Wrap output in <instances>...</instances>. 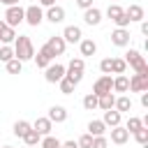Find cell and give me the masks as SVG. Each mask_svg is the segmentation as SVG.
Segmentation results:
<instances>
[{
	"label": "cell",
	"mask_w": 148,
	"mask_h": 148,
	"mask_svg": "<svg viewBox=\"0 0 148 148\" xmlns=\"http://www.w3.org/2000/svg\"><path fill=\"white\" fill-rule=\"evenodd\" d=\"M2 148H14V146H2Z\"/></svg>",
	"instance_id": "48"
},
{
	"label": "cell",
	"mask_w": 148,
	"mask_h": 148,
	"mask_svg": "<svg viewBox=\"0 0 148 148\" xmlns=\"http://www.w3.org/2000/svg\"><path fill=\"white\" fill-rule=\"evenodd\" d=\"M123 12H125V9H123V7L118 5V2H111V5L106 7V16H109L111 21H116V18H118V16L123 14Z\"/></svg>",
	"instance_id": "31"
},
{
	"label": "cell",
	"mask_w": 148,
	"mask_h": 148,
	"mask_svg": "<svg viewBox=\"0 0 148 148\" xmlns=\"http://www.w3.org/2000/svg\"><path fill=\"white\" fill-rule=\"evenodd\" d=\"M56 5V0H39V7H51Z\"/></svg>",
	"instance_id": "45"
},
{
	"label": "cell",
	"mask_w": 148,
	"mask_h": 148,
	"mask_svg": "<svg viewBox=\"0 0 148 148\" xmlns=\"http://www.w3.org/2000/svg\"><path fill=\"white\" fill-rule=\"evenodd\" d=\"M139 127H143V120L141 118H136V116H130V120H127V125H125V130L132 134V132H136Z\"/></svg>",
	"instance_id": "34"
},
{
	"label": "cell",
	"mask_w": 148,
	"mask_h": 148,
	"mask_svg": "<svg viewBox=\"0 0 148 148\" xmlns=\"http://www.w3.org/2000/svg\"><path fill=\"white\" fill-rule=\"evenodd\" d=\"M83 69H86L83 58H72V60H69V65L65 67V76H67L74 86H79V83H81V79H83Z\"/></svg>",
	"instance_id": "3"
},
{
	"label": "cell",
	"mask_w": 148,
	"mask_h": 148,
	"mask_svg": "<svg viewBox=\"0 0 148 148\" xmlns=\"http://www.w3.org/2000/svg\"><path fill=\"white\" fill-rule=\"evenodd\" d=\"M83 109H86V111H95V109H97V95H95V92H88V95L83 97Z\"/></svg>",
	"instance_id": "32"
},
{
	"label": "cell",
	"mask_w": 148,
	"mask_h": 148,
	"mask_svg": "<svg viewBox=\"0 0 148 148\" xmlns=\"http://www.w3.org/2000/svg\"><path fill=\"white\" fill-rule=\"evenodd\" d=\"M141 23V35H148V21H139Z\"/></svg>",
	"instance_id": "44"
},
{
	"label": "cell",
	"mask_w": 148,
	"mask_h": 148,
	"mask_svg": "<svg viewBox=\"0 0 148 148\" xmlns=\"http://www.w3.org/2000/svg\"><path fill=\"white\" fill-rule=\"evenodd\" d=\"M44 46H46V51H49L53 58H56V56H62L65 49H67V44H65L62 37H49V42H46Z\"/></svg>",
	"instance_id": "9"
},
{
	"label": "cell",
	"mask_w": 148,
	"mask_h": 148,
	"mask_svg": "<svg viewBox=\"0 0 148 148\" xmlns=\"http://www.w3.org/2000/svg\"><path fill=\"white\" fill-rule=\"evenodd\" d=\"M21 139H23V143H25V146H39V141H42V134H39V132H35V130L30 127V130H28V132H25Z\"/></svg>",
	"instance_id": "23"
},
{
	"label": "cell",
	"mask_w": 148,
	"mask_h": 148,
	"mask_svg": "<svg viewBox=\"0 0 148 148\" xmlns=\"http://www.w3.org/2000/svg\"><path fill=\"white\" fill-rule=\"evenodd\" d=\"M58 88H60V92H62V95H72L76 86H74V83H72V81H69L67 76H62V79L58 81Z\"/></svg>",
	"instance_id": "28"
},
{
	"label": "cell",
	"mask_w": 148,
	"mask_h": 148,
	"mask_svg": "<svg viewBox=\"0 0 148 148\" xmlns=\"http://www.w3.org/2000/svg\"><path fill=\"white\" fill-rule=\"evenodd\" d=\"M83 21H86L88 25H99V23H102V9H97V7L83 9Z\"/></svg>",
	"instance_id": "14"
},
{
	"label": "cell",
	"mask_w": 148,
	"mask_h": 148,
	"mask_svg": "<svg viewBox=\"0 0 148 148\" xmlns=\"http://www.w3.org/2000/svg\"><path fill=\"white\" fill-rule=\"evenodd\" d=\"M90 148H109V139H106L104 134L92 136V146H90Z\"/></svg>",
	"instance_id": "38"
},
{
	"label": "cell",
	"mask_w": 148,
	"mask_h": 148,
	"mask_svg": "<svg viewBox=\"0 0 148 148\" xmlns=\"http://www.w3.org/2000/svg\"><path fill=\"white\" fill-rule=\"evenodd\" d=\"M113 90V79L111 74H102L95 83H92V92L95 95H104V92H111Z\"/></svg>",
	"instance_id": "7"
},
{
	"label": "cell",
	"mask_w": 148,
	"mask_h": 148,
	"mask_svg": "<svg viewBox=\"0 0 148 148\" xmlns=\"http://www.w3.org/2000/svg\"><path fill=\"white\" fill-rule=\"evenodd\" d=\"M5 67H7V72H9V74H21L23 62H21L18 58H12V60H7V62H5Z\"/></svg>",
	"instance_id": "27"
},
{
	"label": "cell",
	"mask_w": 148,
	"mask_h": 148,
	"mask_svg": "<svg viewBox=\"0 0 148 148\" xmlns=\"http://www.w3.org/2000/svg\"><path fill=\"white\" fill-rule=\"evenodd\" d=\"M14 46V58H18L21 62H25V60H32V56H35V46H32V39L28 37V35H18L14 42H12Z\"/></svg>",
	"instance_id": "1"
},
{
	"label": "cell",
	"mask_w": 148,
	"mask_h": 148,
	"mask_svg": "<svg viewBox=\"0 0 148 148\" xmlns=\"http://www.w3.org/2000/svg\"><path fill=\"white\" fill-rule=\"evenodd\" d=\"M44 18H46V21H51L53 25H56V23H62V21H65V9H62L60 5H51V7H46Z\"/></svg>",
	"instance_id": "10"
},
{
	"label": "cell",
	"mask_w": 148,
	"mask_h": 148,
	"mask_svg": "<svg viewBox=\"0 0 148 148\" xmlns=\"http://www.w3.org/2000/svg\"><path fill=\"white\" fill-rule=\"evenodd\" d=\"M60 143H62V141H58L56 136L46 134V136H42V141H39V148H60Z\"/></svg>",
	"instance_id": "30"
},
{
	"label": "cell",
	"mask_w": 148,
	"mask_h": 148,
	"mask_svg": "<svg viewBox=\"0 0 148 148\" xmlns=\"http://www.w3.org/2000/svg\"><path fill=\"white\" fill-rule=\"evenodd\" d=\"M14 39H16V30L7 25V28H5L2 32H0V42H2V44H12Z\"/></svg>",
	"instance_id": "33"
},
{
	"label": "cell",
	"mask_w": 148,
	"mask_h": 148,
	"mask_svg": "<svg viewBox=\"0 0 148 148\" xmlns=\"http://www.w3.org/2000/svg\"><path fill=\"white\" fill-rule=\"evenodd\" d=\"M12 58H14V49H12L9 44H2V46H0V60L7 62V60H12Z\"/></svg>",
	"instance_id": "36"
},
{
	"label": "cell",
	"mask_w": 148,
	"mask_h": 148,
	"mask_svg": "<svg viewBox=\"0 0 148 148\" xmlns=\"http://www.w3.org/2000/svg\"><path fill=\"white\" fill-rule=\"evenodd\" d=\"M104 132H106V125H104L102 120H90V123H88V134L99 136V134H104Z\"/></svg>",
	"instance_id": "25"
},
{
	"label": "cell",
	"mask_w": 148,
	"mask_h": 148,
	"mask_svg": "<svg viewBox=\"0 0 148 148\" xmlns=\"http://www.w3.org/2000/svg\"><path fill=\"white\" fill-rule=\"evenodd\" d=\"M5 7H12V5H18V0H0Z\"/></svg>",
	"instance_id": "46"
},
{
	"label": "cell",
	"mask_w": 148,
	"mask_h": 148,
	"mask_svg": "<svg viewBox=\"0 0 148 148\" xmlns=\"http://www.w3.org/2000/svg\"><path fill=\"white\" fill-rule=\"evenodd\" d=\"M116 104V95L113 92H104V95H97V109L106 111V109H113Z\"/></svg>",
	"instance_id": "21"
},
{
	"label": "cell",
	"mask_w": 148,
	"mask_h": 148,
	"mask_svg": "<svg viewBox=\"0 0 148 148\" xmlns=\"http://www.w3.org/2000/svg\"><path fill=\"white\" fill-rule=\"evenodd\" d=\"M30 127H32V125H30L28 120H16V123H14V136H18V139H21Z\"/></svg>",
	"instance_id": "29"
},
{
	"label": "cell",
	"mask_w": 148,
	"mask_h": 148,
	"mask_svg": "<svg viewBox=\"0 0 148 148\" xmlns=\"http://www.w3.org/2000/svg\"><path fill=\"white\" fill-rule=\"evenodd\" d=\"M32 130L35 132H39L42 136H46V134H51V130H53V123L44 116V118H37L35 123H32Z\"/></svg>",
	"instance_id": "17"
},
{
	"label": "cell",
	"mask_w": 148,
	"mask_h": 148,
	"mask_svg": "<svg viewBox=\"0 0 148 148\" xmlns=\"http://www.w3.org/2000/svg\"><path fill=\"white\" fill-rule=\"evenodd\" d=\"M25 148H37V146H25Z\"/></svg>",
	"instance_id": "47"
},
{
	"label": "cell",
	"mask_w": 148,
	"mask_h": 148,
	"mask_svg": "<svg viewBox=\"0 0 148 148\" xmlns=\"http://www.w3.org/2000/svg\"><path fill=\"white\" fill-rule=\"evenodd\" d=\"M51 123H65L67 120V109L65 106H60V104H53L51 109H49V116H46Z\"/></svg>",
	"instance_id": "16"
},
{
	"label": "cell",
	"mask_w": 148,
	"mask_h": 148,
	"mask_svg": "<svg viewBox=\"0 0 148 148\" xmlns=\"http://www.w3.org/2000/svg\"><path fill=\"white\" fill-rule=\"evenodd\" d=\"M130 90L132 92H146L148 90V74H134L130 79Z\"/></svg>",
	"instance_id": "12"
},
{
	"label": "cell",
	"mask_w": 148,
	"mask_h": 148,
	"mask_svg": "<svg viewBox=\"0 0 148 148\" xmlns=\"http://www.w3.org/2000/svg\"><path fill=\"white\" fill-rule=\"evenodd\" d=\"M99 69H102V74H111V58H104L99 62Z\"/></svg>",
	"instance_id": "40"
},
{
	"label": "cell",
	"mask_w": 148,
	"mask_h": 148,
	"mask_svg": "<svg viewBox=\"0 0 148 148\" xmlns=\"http://www.w3.org/2000/svg\"><path fill=\"white\" fill-rule=\"evenodd\" d=\"M120 111H116V109H106L104 111V118H102V123L106 125V127H116V125H120Z\"/></svg>",
	"instance_id": "19"
},
{
	"label": "cell",
	"mask_w": 148,
	"mask_h": 148,
	"mask_svg": "<svg viewBox=\"0 0 148 148\" xmlns=\"http://www.w3.org/2000/svg\"><path fill=\"white\" fill-rule=\"evenodd\" d=\"M62 39H65V44H79L83 39V32H81L79 25H67L62 30Z\"/></svg>",
	"instance_id": "11"
},
{
	"label": "cell",
	"mask_w": 148,
	"mask_h": 148,
	"mask_svg": "<svg viewBox=\"0 0 148 148\" xmlns=\"http://www.w3.org/2000/svg\"><path fill=\"white\" fill-rule=\"evenodd\" d=\"M141 106H143V109H148V90H146V92H141Z\"/></svg>",
	"instance_id": "42"
},
{
	"label": "cell",
	"mask_w": 148,
	"mask_h": 148,
	"mask_svg": "<svg viewBox=\"0 0 148 148\" xmlns=\"http://www.w3.org/2000/svg\"><path fill=\"white\" fill-rule=\"evenodd\" d=\"M23 21H25L28 25L37 28V25L44 21V9H42L39 5H28V7H25V16H23Z\"/></svg>",
	"instance_id": "5"
},
{
	"label": "cell",
	"mask_w": 148,
	"mask_h": 148,
	"mask_svg": "<svg viewBox=\"0 0 148 148\" xmlns=\"http://www.w3.org/2000/svg\"><path fill=\"white\" fill-rule=\"evenodd\" d=\"M32 58H35V62H37V67H39V69H46V67L53 62V56L46 51V46H42V49H39Z\"/></svg>",
	"instance_id": "15"
},
{
	"label": "cell",
	"mask_w": 148,
	"mask_h": 148,
	"mask_svg": "<svg viewBox=\"0 0 148 148\" xmlns=\"http://www.w3.org/2000/svg\"><path fill=\"white\" fill-rule=\"evenodd\" d=\"M130 39H132V35H130L127 28H116L111 32V44L113 46H130Z\"/></svg>",
	"instance_id": "8"
},
{
	"label": "cell",
	"mask_w": 148,
	"mask_h": 148,
	"mask_svg": "<svg viewBox=\"0 0 148 148\" xmlns=\"http://www.w3.org/2000/svg\"><path fill=\"white\" fill-rule=\"evenodd\" d=\"M113 90H116V92H127V90H130V79H127L125 74H118V76L113 79Z\"/></svg>",
	"instance_id": "22"
},
{
	"label": "cell",
	"mask_w": 148,
	"mask_h": 148,
	"mask_svg": "<svg viewBox=\"0 0 148 148\" xmlns=\"http://www.w3.org/2000/svg\"><path fill=\"white\" fill-rule=\"evenodd\" d=\"M81 9H88V7H92V0H74Z\"/></svg>",
	"instance_id": "41"
},
{
	"label": "cell",
	"mask_w": 148,
	"mask_h": 148,
	"mask_svg": "<svg viewBox=\"0 0 148 148\" xmlns=\"http://www.w3.org/2000/svg\"><path fill=\"white\" fill-rule=\"evenodd\" d=\"M76 146H79V148H90V146H92V134H88V132L81 134L79 141H76Z\"/></svg>",
	"instance_id": "37"
},
{
	"label": "cell",
	"mask_w": 148,
	"mask_h": 148,
	"mask_svg": "<svg viewBox=\"0 0 148 148\" xmlns=\"http://www.w3.org/2000/svg\"><path fill=\"white\" fill-rule=\"evenodd\" d=\"M62 76H65V65H60V62H51V65L44 69L46 83H58Z\"/></svg>",
	"instance_id": "6"
},
{
	"label": "cell",
	"mask_w": 148,
	"mask_h": 148,
	"mask_svg": "<svg viewBox=\"0 0 148 148\" xmlns=\"http://www.w3.org/2000/svg\"><path fill=\"white\" fill-rule=\"evenodd\" d=\"M79 51H81V58H90L97 53V44L92 39H81L79 42Z\"/></svg>",
	"instance_id": "18"
},
{
	"label": "cell",
	"mask_w": 148,
	"mask_h": 148,
	"mask_svg": "<svg viewBox=\"0 0 148 148\" xmlns=\"http://www.w3.org/2000/svg\"><path fill=\"white\" fill-rule=\"evenodd\" d=\"M125 14H127L130 23H132V21H143V18H146V12H143L141 5H130V7L125 9Z\"/></svg>",
	"instance_id": "20"
},
{
	"label": "cell",
	"mask_w": 148,
	"mask_h": 148,
	"mask_svg": "<svg viewBox=\"0 0 148 148\" xmlns=\"http://www.w3.org/2000/svg\"><path fill=\"white\" fill-rule=\"evenodd\" d=\"M113 23H116V28H127V25H130V18H127V14L123 12V14H120V16H118Z\"/></svg>",
	"instance_id": "39"
},
{
	"label": "cell",
	"mask_w": 148,
	"mask_h": 148,
	"mask_svg": "<svg viewBox=\"0 0 148 148\" xmlns=\"http://www.w3.org/2000/svg\"><path fill=\"white\" fill-rule=\"evenodd\" d=\"M134 134V139H136V143L139 146H143V143H148V127L143 125V127H139L136 132H132Z\"/></svg>",
	"instance_id": "35"
},
{
	"label": "cell",
	"mask_w": 148,
	"mask_h": 148,
	"mask_svg": "<svg viewBox=\"0 0 148 148\" xmlns=\"http://www.w3.org/2000/svg\"><path fill=\"white\" fill-rule=\"evenodd\" d=\"M130 141V132L123 127V125H116V127H111V143H116V146H123V143H127Z\"/></svg>",
	"instance_id": "13"
},
{
	"label": "cell",
	"mask_w": 148,
	"mask_h": 148,
	"mask_svg": "<svg viewBox=\"0 0 148 148\" xmlns=\"http://www.w3.org/2000/svg\"><path fill=\"white\" fill-rule=\"evenodd\" d=\"M125 69H127V62L123 58H111V72L113 74H125Z\"/></svg>",
	"instance_id": "26"
},
{
	"label": "cell",
	"mask_w": 148,
	"mask_h": 148,
	"mask_svg": "<svg viewBox=\"0 0 148 148\" xmlns=\"http://www.w3.org/2000/svg\"><path fill=\"white\" fill-rule=\"evenodd\" d=\"M60 148H79V146H76V141H62Z\"/></svg>",
	"instance_id": "43"
},
{
	"label": "cell",
	"mask_w": 148,
	"mask_h": 148,
	"mask_svg": "<svg viewBox=\"0 0 148 148\" xmlns=\"http://www.w3.org/2000/svg\"><path fill=\"white\" fill-rule=\"evenodd\" d=\"M123 60L134 69V74H148V65H146V58L141 56V51L130 49V51L125 53V58H123Z\"/></svg>",
	"instance_id": "2"
},
{
	"label": "cell",
	"mask_w": 148,
	"mask_h": 148,
	"mask_svg": "<svg viewBox=\"0 0 148 148\" xmlns=\"http://www.w3.org/2000/svg\"><path fill=\"white\" fill-rule=\"evenodd\" d=\"M113 109L116 111H132V99L127 97V95H120V97H116V104H113Z\"/></svg>",
	"instance_id": "24"
},
{
	"label": "cell",
	"mask_w": 148,
	"mask_h": 148,
	"mask_svg": "<svg viewBox=\"0 0 148 148\" xmlns=\"http://www.w3.org/2000/svg\"><path fill=\"white\" fill-rule=\"evenodd\" d=\"M23 16H25V9L21 7V5H12V7H7V12H5V23L9 25V28H16V25H21L23 23Z\"/></svg>",
	"instance_id": "4"
}]
</instances>
